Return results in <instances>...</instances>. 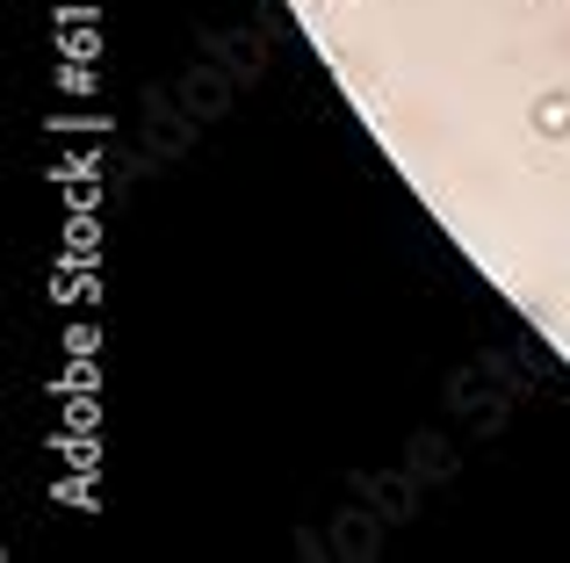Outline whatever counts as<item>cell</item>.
<instances>
[]
</instances>
